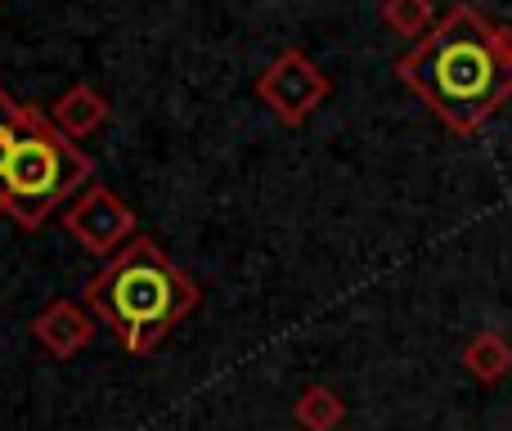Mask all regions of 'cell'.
I'll return each mask as SVG.
<instances>
[{
    "label": "cell",
    "mask_w": 512,
    "mask_h": 431,
    "mask_svg": "<svg viewBox=\"0 0 512 431\" xmlns=\"http://www.w3.org/2000/svg\"><path fill=\"white\" fill-rule=\"evenodd\" d=\"M396 77L427 99L450 131L472 135L512 99V27L454 5L427 41L396 59Z\"/></svg>",
    "instance_id": "obj_1"
},
{
    "label": "cell",
    "mask_w": 512,
    "mask_h": 431,
    "mask_svg": "<svg viewBox=\"0 0 512 431\" xmlns=\"http://www.w3.org/2000/svg\"><path fill=\"white\" fill-rule=\"evenodd\" d=\"M81 301L113 328L126 351L144 355L198 306V283L180 265H171L153 238L135 234L81 288Z\"/></svg>",
    "instance_id": "obj_2"
},
{
    "label": "cell",
    "mask_w": 512,
    "mask_h": 431,
    "mask_svg": "<svg viewBox=\"0 0 512 431\" xmlns=\"http://www.w3.org/2000/svg\"><path fill=\"white\" fill-rule=\"evenodd\" d=\"M90 171V153H81L36 104H23L14 158L0 176V212L14 216L23 229H41L63 198L86 185Z\"/></svg>",
    "instance_id": "obj_3"
},
{
    "label": "cell",
    "mask_w": 512,
    "mask_h": 431,
    "mask_svg": "<svg viewBox=\"0 0 512 431\" xmlns=\"http://www.w3.org/2000/svg\"><path fill=\"white\" fill-rule=\"evenodd\" d=\"M328 90H333L328 77L301 50H283L279 59L256 77V95H261V104L270 108L283 126H301L328 99Z\"/></svg>",
    "instance_id": "obj_4"
},
{
    "label": "cell",
    "mask_w": 512,
    "mask_h": 431,
    "mask_svg": "<svg viewBox=\"0 0 512 431\" xmlns=\"http://www.w3.org/2000/svg\"><path fill=\"white\" fill-rule=\"evenodd\" d=\"M63 225L86 252L117 256V243H126L135 234V212L108 185H86V194L63 212Z\"/></svg>",
    "instance_id": "obj_5"
},
{
    "label": "cell",
    "mask_w": 512,
    "mask_h": 431,
    "mask_svg": "<svg viewBox=\"0 0 512 431\" xmlns=\"http://www.w3.org/2000/svg\"><path fill=\"white\" fill-rule=\"evenodd\" d=\"M32 337L54 355V360H72L77 351L90 346V337H95V319H90L77 301L59 297L32 319Z\"/></svg>",
    "instance_id": "obj_6"
},
{
    "label": "cell",
    "mask_w": 512,
    "mask_h": 431,
    "mask_svg": "<svg viewBox=\"0 0 512 431\" xmlns=\"http://www.w3.org/2000/svg\"><path fill=\"white\" fill-rule=\"evenodd\" d=\"M50 122L59 126L68 140H81V135H95L99 126L108 122V99L99 95L95 86H72L68 95H59L54 99V108H50Z\"/></svg>",
    "instance_id": "obj_7"
},
{
    "label": "cell",
    "mask_w": 512,
    "mask_h": 431,
    "mask_svg": "<svg viewBox=\"0 0 512 431\" xmlns=\"http://www.w3.org/2000/svg\"><path fill=\"white\" fill-rule=\"evenodd\" d=\"M463 369H468L477 382L495 387V382H504L512 373V342L504 333H495V328H486V333H477L468 346H463Z\"/></svg>",
    "instance_id": "obj_8"
},
{
    "label": "cell",
    "mask_w": 512,
    "mask_h": 431,
    "mask_svg": "<svg viewBox=\"0 0 512 431\" xmlns=\"http://www.w3.org/2000/svg\"><path fill=\"white\" fill-rule=\"evenodd\" d=\"M292 418H297L301 431H333L346 418V405L333 387H306L292 405Z\"/></svg>",
    "instance_id": "obj_9"
},
{
    "label": "cell",
    "mask_w": 512,
    "mask_h": 431,
    "mask_svg": "<svg viewBox=\"0 0 512 431\" xmlns=\"http://www.w3.org/2000/svg\"><path fill=\"white\" fill-rule=\"evenodd\" d=\"M382 18H387L391 32L409 36V41H427L432 27L441 23L432 0H387V5H382Z\"/></svg>",
    "instance_id": "obj_10"
},
{
    "label": "cell",
    "mask_w": 512,
    "mask_h": 431,
    "mask_svg": "<svg viewBox=\"0 0 512 431\" xmlns=\"http://www.w3.org/2000/svg\"><path fill=\"white\" fill-rule=\"evenodd\" d=\"M18 113H23V104H14L5 95V86H0V126H18Z\"/></svg>",
    "instance_id": "obj_11"
}]
</instances>
